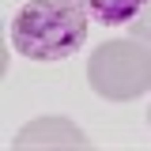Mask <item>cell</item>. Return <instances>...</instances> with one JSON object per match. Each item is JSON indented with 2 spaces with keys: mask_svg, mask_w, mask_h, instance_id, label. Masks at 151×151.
I'll use <instances>...</instances> for the list:
<instances>
[{
  "mask_svg": "<svg viewBox=\"0 0 151 151\" xmlns=\"http://www.w3.org/2000/svg\"><path fill=\"white\" fill-rule=\"evenodd\" d=\"M147 121H151V110H147Z\"/></svg>",
  "mask_w": 151,
  "mask_h": 151,
  "instance_id": "cell-6",
  "label": "cell"
},
{
  "mask_svg": "<svg viewBox=\"0 0 151 151\" xmlns=\"http://www.w3.org/2000/svg\"><path fill=\"white\" fill-rule=\"evenodd\" d=\"M87 83L94 94H102L106 102H132L144 91H151V45L140 38H110L102 45H94L87 60Z\"/></svg>",
  "mask_w": 151,
  "mask_h": 151,
  "instance_id": "cell-2",
  "label": "cell"
},
{
  "mask_svg": "<svg viewBox=\"0 0 151 151\" xmlns=\"http://www.w3.org/2000/svg\"><path fill=\"white\" fill-rule=\"evenodd\" d=\"M87 42V12L79 0H27L12 19L15 53L53 64L68 60Z\"/></svg>",
  "mask_w": 151,
  "mask_h": 151,
  "instance_id": "cell-1",
  "label": "cell"
},
{
  "mask_svg": "<svg viewBox=\"0 0 151 151\" xmlns=\"http://www.w3.org/2000/svg\"><path fill=\"white\" fill-rule=\"evenodd\" d=\"M147 0H79V8L102 27H129Z\"/></svg>",
  "mask_w": 151,
  "mask_h": 151,
  "instance_id": "cell-4",
  "label": "cell"
},
{
  "mask_svg": "<svg viewBox=\"0 0 151 151\" xmlns=\"http://www.w3.org/2000/svg\"><path fill=\"white\" fill-rule=\"evenodd\" d=\"M129 27H132V34L140 38L144 45H151V0H147V4H144V12H140V15H136V19H132Z\"/></svg>",
  "mask_w": 151,
  "mask_h": 151,
  "instance_id": "cell-5",
  "label": "cell"
},
{
  "mask_svg": "<svg viewBox=\"0 0 151 151\" xmlns=\"http://www.w3.org/2000/svg\"><path fill=\"white\" fill-rule=\"evenodd\" d=\"M15 147H87V136L68 117H38L19 129Z\"/></svg>",
  "mask_w": 151,
  "mask_h": 151,
  "instance_id": "cell-3",
  "label": "cell"
}]
</instances>
